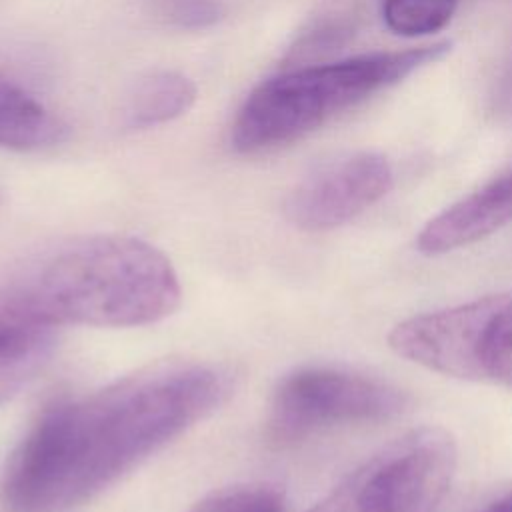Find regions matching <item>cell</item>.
I'll return each instance as SVG.
<instances>
[{
	"label": "cell",
	"mask_w": 512,
	"mask_h": 512,
	"mask_svg": "<svg viewBox=\"0 0 512 512\" xmlns=\"http://www.w3.org/2000/svg\"><path fill=\"white\" fill-rule=\"evenodd\" d=\"M70 126L18 84L0 78V146L10 150H46L62 144Z\"/></svg>",
	"instance_id": "10"
},
{
	"label": "cell",
	"mask_w": 512,
	"mask_h": 512,
	"mask_svg": "<svg viewBox=\"0 0 512 512\" xmlns=\"http://www.w3.org/2000/svg\"><path fill=\"white\" fill-rule=\"evenodd\" d=\"M450 48V40H438L284 68L244 98L230 124V144L242 154L292 144L334 116L442 60Z\"/></svg>",
	"instance_id": "3"
},
{
	"label": "cell",
	"mask_w": 512,
	"mask_h": 512,
	"mask_svg": "<svg viewBox=\"0 0 512 512\" xmlns=\"http://www.w3.org/2000/svg\"><path fill=\"white\" fill-rule=\"evenodd\" d=\"M190 512H284V496L266 482L234 484L208 494Z\"/></svg>",
	"instance_id": "14"
},
{
	"label": "cell",
	"mask_w": 512,
	"mask_h": 512,
	"mask_svg": "<svg viewBox=\"0 0 512 512\" xmlns=\"http://www.w3.org/2000/svg\"><path fill=\"white\" fill-rule=\"evenodd\" d=\"M392 184L394 172L382 154H340L292 186L284 200V216L300 230H332L374 206Z\"/></svg>",
	"instance_id": "7"
},
{
	"label": "cell",
	"mask_w": 512,
	"mask_h": 512,
	"mask_svg": "<svg viewBox=\"0 0 512 512\" xmlns=\"http://www.w3.org/2000/svg\"><path fill=\"white\" fill-rule=\"evenodd\" d=\"M512 222V164L432 216L416 236V248L438 256L470 246Z\"/></svg>",
	"instance_id": "8"
},
{
	"label": "cell",
	"mask_w": 512,
	"mask_h": 512,
	"mask_svg": "<svg viewBox=\"0 0 512 512\" xmlns=\"http://www.w3.org/2000/svg\"><path fill=\"white\" fill-rule=\"evenodd\" d=\"M232 374L212 362L142 368L42 410L10 456L2 498L10 512H68L216 412Z\"/></svg>",
	"instance_id": "1"
},
{
	"label": "cell",
	"mask_w": 512,
	"mask_h": 512,
	"mask_svg": "<svg viewBox=\"0 0 512 512\" xmlns=\"http://www.w3.org/2000/svg\"><path fill=\"white\" fill-rule=\"evenodd\" d=\"M196 84L178 70H148L124 92L118 110V126L140 132L162 126L186 114L196 102Z\"/></svg>",
	"instance_id": "9"
},
{
	"label": "cell",
	"mask_w": 512,
	"mask_h": 512,
	"mask_svg": "<svg viewBox=\"0 0 512 512\" xmlns=\"http://www.w3.org/2000/svg\"><path fill=\"white\" fill-rule=\"evenodd\" d=\"M408 408V394L398 386L346 368L302 366L274 388L268 434L276 442H296L318 430L384 422Z\"/></svg>",
	"instance_id": "6"
},
{
	"label": "cell",
	"mask_w": 512,
	"mask_h": 512,
	"mask_svg": "<svg viewBox=\"0 0 512 512\" xmlns=\"http://www.w3.org/2000/svg\"><path fill=\"white\" fill-rule=\"evenodd\" d=\"M488 110L496 118H512V48L496 68L488 88Z\"/></svg>",
	"instance_id": "16"
},
{
	"label": "cell",
	"mask_w": 512,
	"mask_h": 512,
	"mask_svg": "<svg viewBox=\"0 0 512 512\" xmlns=\"http://www.w3.org/2000/svg\"><path fill=\"white\" fill-rule=\"evenodd\" d=\"M226 16L220 0H160L156 18L176 30H206Z\"/></svg>",
	"instance_id": "15"
},
{
	"label": "cell",
	"mask_w": 512,
	"mask_h": 512,
	"mask_svg": "<svg viewBox=\"0 0 512 512\" xmlns=\"http://www.w3.org/2000/svg\"><path fill=\"white\" fill-rule=\"evenodd\" d=\"M52 326L0 306V394L18 384L50 350Z\"/></svg>",
	"instance_id": "12"
},
{
	"label": "cell",
	"mask_w": 512,
	"mask_h": 512,
	"mask_svg": "<svg viewBox=\"0 0 512 512\" xmlns=\"http://www.w3.org/2000/svg\"><path fill=\"white\" fill-rule=\"evenodd\" d=\"M456 462L452 434L422 426L382 446L328 496L338 512H434L452 484Z\"/></svg>",
	"instance_id": "5"
},
{
	"label": "cell",
	"mask_w": 512,
	"mask_h": 512,
	"mask_svg": "<svg viewBox=\"0 0 512 512\" xmlns=\"http://www.w3.org/2000/svg\"><path fill=\"white\" fill-rule=\"evenodd\" d=\"M170 260L122 234L64 242L22 264L0 292V306L46 326H144L180 304Z\"/></svg>",
	"instance_id": "2"
},
{
	"label": "cell",
	"mask_w": 512,
	"mask_h": 512,
	"mask_svg": "<svg viewBox=\"0 0 512 512\" xmlns=\"http://www.w3.org/2000/svg\"><path fill=\"white\" fill-rule=\"evenodd\" d=\"M388 346L432 372L512 390V292L406 318Z\"/></svg>",
	"instance_id": "4"
},
{
	"label": "cell",
	"mask_w": 512,
	"mask_h": 512,
	"mask_svg": "<svg viewBox=\"0 0 512 512\" xmlns=\"http://www.w3.org/2000/svg\"><path fill=\"white\" fill-rule=\"evenodd\" d=\"M478 512H512V492H508L506 496L494 500L492 504L484 506V508L478 510Z\"/></svg>",
	"instance_id": "17"
},
{
	"label": "cell",
	"mask_w": 512,
	"mask_h": 512,
	"mask_svg": "<svg viewBox=\"0 0 512 512\" xmlns=\"http://www.w3.org/2000/svg\"><path fill=\"white\" fill-rule=\"evenodd\" d=\"M460 0H382L380 16L386 28L404 38L440 32L454 16Z\"/></svg>",
	"instance_id": "13"
},
{
	"label": "cell",
	"mask_w": 512,
	"mask_h": 512,
	"mask_svg": "<svg viewBox=\"0 0 512 512\" xmlns=\"http://www.w3.org/2000/svg\"><path fill=\"white\" fill-rule=\"evenodd\" d=\"M358 26L360 10L356 4L338 2L318 10L286 46L278 64L280 70L328 62L356 36Z\"/></svg>",
	"instance_id": "11"
}]
</instances>
